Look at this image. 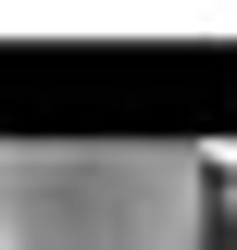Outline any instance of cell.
<instances>
[{
	"instance_id": "6da1fadb",
	"label": "cell",
	"mask_w": 237,
	"mask_h": 250,
	"mask_svg": "<svg viewBox=\"0 0 237 250\" xmlns=\"http://www.w3.org/2000/svg\"><path fill=\"white\" fill-rule=\"evenodd\" d=\"M200 213L187 138H0V250H187Z\"/></svg>"
}]
</instances>
